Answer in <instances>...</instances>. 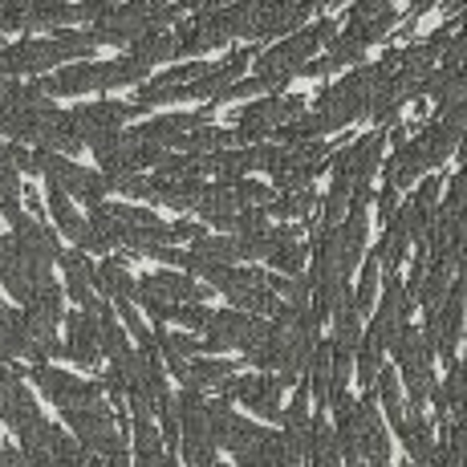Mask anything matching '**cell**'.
Here are the masks:
<instances>
[{
	"label": "cell",
	"mask_w": 467,
	"mask_h": 467,
	"mask_svg": "<svg viewBox=\"0 0 467 467\" xmlns=\"http://www.w3.org/2000/svg\"><path fill=\"white\" fill-rule=\"evenodd\" d=\"M337 33V21L334 16H321V21L313 25H301V29L285 33L276 45H268L265 53H256L253 57V78L260 82V89H281L289 86L293 78L305 69V61H313V53L326 49V41Z\"/></svg>",
	"instance_id": "cell-1"
},
{
	"label": "cell",
	"mask_w": 467,
	"mask_h": 467,
	"mask_svg": "<svg viewBox=\"0 0 467 467\" xmlns=\"http://www.w3.org/2000/svg\"><path fill=\"white\" fill-rule=\"evenodd\" d=\"M98 49L89 29H53V37H29L16 45H0V78H25V74H49L53 66L89 57Z\"/></svg>",
	"instance_id": "cell-2"
},
{
	"label": "cell",
	"mask_w": 467,
	"mask_h": 467,
	"mask_svg": "<svg viewBox=\"0 0 467 467\" xmlns=\"http://www.w3.org/2000/svg\"><path fill=\"white\" fill-rule=\"evenodd\" d=\"M150 78V66L139 61L134 53L114 61H74V66L57 69L49 78H37V86L49 98H74V94H94V89H119V86H139Z\"/></svg>",
	"instance_id": "cell-3"
},
{
	"label": "cell",
	"mask_w": 467,
	"mask_h": 467,
	"mask_svg": "<svg viewBox=\"0 0 467 467\" xmlns=\"http://www.w3.org/2000/svg\"><path fill=\"white\" fill-rule=\"evenodd\" d=\"M179 16H183V5H171V0H127V5L110 0V8L98 21H89V33L98 45H130L147 33L171 29Z\"/></svg>",
	"instance_id": "cell-4"
},
{
	"label": "cell",
	"mask_w": 467,
	"mask_h": 467,
	"mask_svg": "<svg viewBox=\"0 0 467 467\" xmlns=\"http://www.w3.org/2000/svg\"><path fill=\"white\" fill-rule=\"evenodd\" d=\"M200 341H203V354H223V349H256L260 341L273 334V317H256V313H244V309H223V313H212L208 309V321L200 326Z\"/></svg>",
	"instance_id": "cell-5"
},
{
	"label": "cell",
	"mask_w": 467,
	"mask_h": 467,
	"mask_svg": "<svg viewBox=\"0 0 467 467\" xmlns=\"http://www.w3.org/2000/svg\"><path fill=\"white\" fill-rule=\"evenodd\" d=\"M390 349H394V362H399L402 382H407V390H410V407L423 410L431 402V390H435V366H431L435 349L427 346L423 329H415L410 321L399 329V334H394Z\"/></svg>",
	"instance_id": "cell-6"
},
{
	"label": "cell",
	"mask_w": 467,
	"mask_h": 467,
	"mask_svg": "<svg viewBox=\"0 0 467 467\" xmlns=\"http://www.w3.org/2000/svg\"><path fill=\"white\" fill-rule=\"evenodd\" d=\"M175 415H179V451L192 467H203L215 460V435H212V419H208V399L195 386H183L175 399Z\"/></svg>",
	"instance_id": "cell-7"
},
{
	"label": "cell",
	"mask_w": 467,
	"mask_h": 467,
	"mask_svg": "<svg viewBox=\"0 0 467 467\" xmlns=\"http://www.w3.org/2000/svg\"><path fill=\"white\" fill-rule=\"evenodd\" d=\"M33 171L37 175H45L53 187H61L66 195H74V200H82V203H102L106 200V192H110V179L102 175V171H86V167H78L69 155H57V150H33Z\"/></svg>",
	"instance_id": "cell-8"
},
{
	"label": "cell",
	"mask_w": 467,
	"mask_h": 467,
	"mask_svg": "<svg viewBox=\"0 0 467 467\" xmlns=\"http://www.w3.org/2000/svg\"><path fill=\"white\" fill-rule=\"evenodd\" d=\"M463 301H467V268H460V273L451 276L443 301H439L435 309H427L423 337L447 366L455 362V346H460V334H463Z\"/></svg>",
	"instance_id": "cell-9"
},
{
	"label": "cell",
	"mask_w": 467,
	"mask_h": 467,
	"mask_svg": "<svg viewBox=\"0 0 467 467\" xmlns=\"http://www.w3.org/2000/svg\"><path fill=\"white\" fill-rule=\"evenodd\" d=\"M329 159H334V147H329L326 139L289 142V147L276 142V155H273V163H268V175H273V183L281 187V192H289V187H309L313 179L329 167Z\"/></svg>",
	"instance_id": "cell-10"
},
{
	"label": "cell",
	"mask_w": 467,
	"mask_h": 467,
	"mask_svg": "<svg viewBox=\"0 0 467 467\" xmlns=\"http://www.w3.org/2000/svg\"><path fill=\"white\" fill-rule=\"evenodd\" d=\"M305 110H309V98L305 94L265 98V102H253V106H244V110H236V127H232V134H236L240 147H244V142H265V139H273L285 122H293Z\"/></svg>",
	"instance_id": "cell-11"
},
{
	"label": "cell",
	"mask_w": 467,
	"mask_h": 467,
	"mask_svg": "<svg viewBox=\"0 0 467 467\" xmlns=\"http://www.w3.org/2000/svg\"><path fill=\"white\" fill-rule=\"evenodd\" d=\"M208 293L212 289H203V285L192 281V273H171V268H163V273L142 276L134 301H139L155 321H171V309H175V305L208 301Z\"/></svg>",
	"instance_id": "cell-12"
},
{
	"label": "cell",
	"mask_w": 467,
	"mask_h": 467,
	"mask_svg": "<svg viewBox=\"0 0 467 467\" xmlns=\"http://www.w3.org/2000/svg\"><path fill=\"white\" fill-rule=\"evenodd\" d=\"M220 394H223V399L244 402L248 410H256V415L268 419V423H281V415H285V407H281L285 386H281L276 374H268V370L248 374V379H236V374H228V379L220 382Z\"/></svg>",
	"instance_id": "cell-13"
},
{
	"label": "cell",
	"mask_w": 467,
	"mask_h": 467,
	"mask_svg": "<svg viewBox=\"0 0 467 467\" xmlns=\"http://www.w3.org/2000/svg\"><path fill=\"white\" fill-rule=\"evenodd\" d=\"M139 114H147L139 102H114V98H102V102H89V106L69 110V122H74L82 147H86V142L94 147V142H102L106 134L122 130V122H127V119H139Z\"/></svg>",
	"instance_id": "cell-14"
},
{
	"label": "cell",
	"mask_w": 467,
	"mask_h": 467,
	"mask_svg": "<svg viewBox=\"0 0 467 467\" xmlns=\"http://www.w3.org/2000/svg\"><path fill=\"white\" fill-rule=\"evenodd\" d=\"M29 379L37 382V390H41L49 402H57L61 410L102 402V386H98V382L74 379V374H66V370H53L49 362H33V366H29Z\"/></svg>",
	"instance_id": "cell-15"
},
{
	"label": "cell",
	"mask_w": 467,
	"mask_h": 467,
	"mask_svg": "<svg viewBox=\"0 0 467 467\" xmlns=\"http://www.w3.org/2000/svg\"><path fill=\"white\" fill-rule=\"evenodd\" d=\"M0 281H5V289L13 293L21 305H29L37 297V289L45 281H53L49 268H37L29 265V260L21 256V248H16L13 236H0Z\"/></svg>",
	"instance_id": "cell-16"
},
{
	"label": "cell",
	"mask_w": 467,
	"mask_h": 467,
	"mask_svg": "<svg viewBox=\"0 0 467 467\" xmlns=\"http://www.w3.org/2000/svg\"><path fill=\"white\" fill-rule=\"evenodd\" d=\"M94 305L82 309V313H69V317H66V341L57 346V358H69L74 366H86V370H94L98 358H102V346H98V313H94Z\"/></svg>",
	"instance_id": "cell-17"
},
{
	"label": "cell",
	"mask_w": 467,
	"mask_h": 467,
	"mask_svg": "<svg viewBox=\"0 0 467 467\" xmlns=\"http://www.w3.org/2000/svg\"><path fill=\"white\" fill-rule=\"evenodd\" d=\"M8 223H13V240H16V248H21V256L37 268H53V260L61 253L57 236H53L41 220H33V215H25V212L13 215Z\"/></svg>",
	"instance_id": "cell-18"
},
{
	"label": "cell",
	"mask_w": 467,
	"mask_h": 467,
	"mask_svg": "<svg viewBox=\"0 0 467 467\" xmlns=\"http://www.w3.org/2000/svg\"><path fill=\"white\" fill-rule=\"evenodd\" d=\"M407 321H410V293L399 273H386V293L379 305V317L370 321V334H379V341H386V349H390L394 334H399Z\"/></svg>",
	"instance_id": "cell-19"
},
{
	"label": "cell",
	"mask_w": 467,
	"mask_h": 467,
	"mask_svg": "<svg viewBox=\"0 0 467 467\" xmlns=\"http://www.w3.org/2000/svg\"><path fill=\"white\" fill-rule=\"evenodd\" d=\"M203 69H208V61H187V66L167 69V74L150 78V82H139V89H134V102H139L142 110H150V106L179 102V86H187L192 78H200Z\"/></svg>",
	"instance_id": "cell-20"
},
{
	"label": "cell",
	"mask_w": 467,
	"mask_h": 467,
	"mask_svg": "<svg viewBox=\"0 0 467 467\" xmlns=\"http://www.w3.org/2000/svg\"><path fill=\"white\" fill-rule=\"evenodd\" d=\"M0 419H5L13 431H25L33 423V419H41L37 402H33V394L25 390L21 374L8 370V366H0Z\"/></svg>",
	"instance_id": "cell-21"
},
{
	"label": "cell",
	"mask_w": 467,
	"mask_h": 467,
	"mask_svg": "<svg viewBox=\"0 0 467 467\" xmlns=\"http://www.w3.org/2000/svg\"><path fill=\"white\" fill-rule=\"evenodd\" d=\"M195 212L203 215V223H212V228L228 232L232 223H236V212H240V203H236V187H232V179H215V183H203Z\"/></svg>",
	"instance_id": "cell-22"
},
{
	"label": "cell",
	"mask_w": 467,
	"mask_h": 467,
	"mask_svg": "<svg viewBox=\"0 0 467 467\" xmlns=\"http://www.w3.org/2000/svg\"><path fill=\"white\" fill-rule=\"evenodd\" d=\"M394 431H399V439H402V447H407V460L415 463V467H427V460L435 455V431H431V423L423 415H419L415 407H407L399 419L390 423Z\"/></svg>",
	"instance_id": "cell-23"
},
{
	"label": "cell",
	"mask_w": 467,
	"mask_h": 467,
	"mask_svg": "<svg viewBox=\"0 0 467 467\" xmlns=\"http://www.w3.org/2000/svg\"><path fill=\"white\" fill-rule=\"evenodd\" d=\"M386 232H382V240H379V265H382V273H399V265L407 260V248L415 244L410 240V220H407V208H394L390 215H386Z\"/></svg>",
	"instance_id": "cell-24"
},
{
	"label": "cell",
	"mask_w": 467,
	"mask_h": 467,
	"mask_svg": "<svg viewBox=\"0 0 467 467\" xmlns=\"http://www.w3.org/2000/svg\"><path fill=\"white\" fill-rule=\"evenodd\" d=\"M439 195H443V179L439 175H427L423 183H419V192L410 195L402 208H407V220H410V240H423L431 232V223H435V208H439Z\"/></svg>",
	"instance_id": "cell-25"
},
{
	"label": "cell",
	"mask_w": 467,
	"mask_h": 467,
	"mask_svg": "<svg viewBox=\"0 0 467 467\" xmlns=\"http://www.w3.org/2000/svg\"><path fill=\"white\" fill-rule=\"evenodd\" d=\"M57 265H61V273H66V293L82 305V309H89L98 297H94V265L86 260V253L82 248L57 253Z\"/></svg>",
	"instance_id": "cell-26"
},
{
	"label": "cell",
	"mask_w": 467,
	"mask_h": 467,
	"mask_svg": "<svg viewBox=\"0 0 467 467\" xmlns=\"http://www.w3.org/2000/svg\"><path fill=\"white\" fill-rule=\"evenodd\" d=\"M305 256H309V248L301 244V232L297 228H276V244L273 253H268V268L273 273H285V276H297L305 273Z\"/></svg>",
	"instance_id": "cell-27"
},
{
	"label": "cell",
	"mask_w": 467,
	"mask_h": 467,
	"mask_svg": "<svg viewBox=\"0 0 467 467\" xmlns=\"http://www.w3.org/2000/svg\"><path fill=\"white\" fill-rule=\"evenodd\" d=\"M94 293H102V297H110V301H134L139 281L130 276V268L122 265V260L110 256L94 268Z\"/></svg>",
	"instance_id": "cell-28"
},
{
	"label": "cell",
	"mask_w": 467,
	"mask_h": 467,
	"mask_svg": "<svg viewBox=\"0 0 467 467\" xmlns=\"http://www.w3.org/2000/svg\"><path fill=\"white\" fill-rule=\"evenodd\" d=\"M155 349H159V358L171 366V374H175V379H183V366L192 362L195 354H203V341L192 337V334H179V329H159Z\"/></svg>",
	"instance_id": "cell-29"
},
{
	"label": "cell",
	"mask_w": 467,
	"mask_h": 467,
	"mask_svg": "<svg viewBox=\"0 0 467 467\" xmlns=\"http://www.w3.org/2000/svg\"><path fill=\"white\" fill-rule=\"evenodd\" d=\"M228 374H240V362H223V358H200L183 366V386H195V390H220V382Z\"/></svg>",
	"instance_id": "cell-30"
},
{
	"label": "cell",
	"mask_w": 467,
	"mask_h": 467,
	"mask_svg": "<svg viewBox=\"0 0 467 467\" xmlns=\"http://www.w3.org/2000/svg\"><path fill=\"white\" fill-rule=\"evenodd\" d=\"M382 358H386V341H379V334H370L366 329L362 337H358V349H354V374L362 386H374L382 370Z\"/></svg>",
	"instance_id": "cell-31"
},
{
	"label": "cell",
	"mask_w": 467,
	"mask_h": 467,
	"mask_svg": "<svg viewBox=\"0 0 467 467\" xmlns=\"http://www.w3.org/2000/svg\"><path fill=\"white\" fill-rule=\"evenodd\" d=\"M130 53L155 69V66H163V61L179 57V45H175V33H171V29H159V33H147V37L130 41Z\"/></svg>",
	"instance_id": "cell-32"
},
{
	"label": "cell",
	"mask_w": 467,
	"mask_h": 467,
	"mask_svg": "<svg viewBox=\"0 0 467 467\" xmlns=\"http://www.w3.org/2000/svg\"><path fill=\"white\" fill-rule=\"evenodd\" d=\"M94 313H98V346H102V354L110 358V362H119V358H127V354H130L127 334H122V329H119V321H114L110 305H106V301H98V305H94Z\"/></svg>",
	"instance_id": "cell-33"
},
{
	"label": "cell",
	"mask_w": 467,
	"mask_h": 467,
	"mask_svg": "<svg viewBox=\"0 0 467 467\" xmlns=\"http://www.w3.org/2000/svg\"><path fill=\"white\" fill-rule=\"evenodd\" d=\"M379 273H382V265H379V253H370L362 260V281H358V289L349 293L354 297V309L362 313H374V305H379Z\"/></svg>",
	"instance_id": "cell-34"
},
{
	"label": "cell",
	"mask_w": 467,
	"mask_h": 467,
	"mask_svg": "<svg viewBox=\"0 0 467 467\" xmlns=\"http://www.w3.org/2000/svg\"><path fill=\"white\" fill-rule=\"evenodd\" d=\"M313 208H317L313 187H289V192H281L273 203H268V215H289V220H301V215H313Z\"/></svg>",
	"instance_id": "cell-35"
},
{
	"label": "cell",
	"mask_w": 467,
	"mask_h": 467,
	"mask_svg": "<svg viewBox=\"0 0 467 467\" xmlns=\"http://www.w3.org/2000/svg\"><path fill=\"white\" fill-rule=\"evenodd\" d=\"M49 212H53V220H57V228L66 232V236L78 244V240H82V232H86V220L74 212L69 195L61 192V187H53V183H49Z\"/></svg>",
	"instance_id": "cell-36"
},
{
	"label": "cell",
	"mask_w": 467,
	"mask_h": 467,
	"mask_svg": "<svg viewBox=\"0 0 467 467\" xmlns=\"http://www.w3.org/2000/svg\"><path fill=\"white\" fill-rule=\"evenodd\" d=\"M232 187H236V203H240V212L244 208H265L268 212V203L276 200V192L273 187H265V183H253V179H232Z\"/></svg>",
	"instance_id": "cell-37"
},
{
	"label": "cell",
	"mask_w": 467,
	"mask_h": 467,
	"mask_svg": "<svg viewBox=\"0 0 467 467\" xmlns=\"http://www.w3.org/2000/svg\"><path fill=\"white\" fill-rule=\"evenodd\" d=\"M394 208H399V187L382 183V192H379V220H386Z\"/></svg>",
	"instance_id": "cell-38"
},
{
	"label": "cell",
	"mask_w": 467,
	"mask_h": 467,
	"mask_svg": "<svg viewBox=\"0 0 467 467\" xmlns=\"http://www.w3.org/2000/svg\"><path fill=\"white\" fill-rule=\"evenodd\" d=\"M171 236H175V244H179V240H195V236H203V228H200V223L179 220V223H171Z\"/></svg>",
	"instance_id": "cell-39"
},
{
	"label": "cell",
	"mask_w": 467,
	"mask_h": 467,
	"mask_svg": "<svg viewBox=\"0 0 467 467\" xmlns=\"http://www.w3.org/2000/svg\"><path fill=\"white\" fill-rule=\"evenodd\" d=\"M427 467H460V460L451 455V447H447V443H439V447H435V455L427 460Z\"/></svg>",
	"instance_id": "cell-40"
},
{
	"label": "cell",
	"mask_w": 467,
	"mask_h": 467,
	"mask_svg": "<svg viewBox=\"0 0 467 467\" xmlns=\"http://www.w3.org/2000/svg\"><path fill=\"white\" fill-rule=\"evenodd\" d=\"M94 467H130V451H127V443H122V447H114V451L106 455V460H98Z\"/></svg>",
	"instance_id": "cell-41"
},
{
	"label": "cell",
	"mask_w": 467,
	"mask_h": 467,
	"mask_svg": "<svg viewBox=\"0 0 467 467\" xmlns=\"http://www.w3.org/2000/svg\"><path fill=\"white\" fill-rule=\"evenodd\" d=\"M321 5H329V8H337V5H346V0H321Z\"/></svg>",
	"instance_id": "cell-42"
},
{
	"label": "cell",
	"mask_w": 467,
	"mask_h": 467,
	"mask_svg": "<svg viewBox=\"0 0 467 467\" xmlns=\"http://www.w3.org/2000/svg\"><path fill=\"white\" fill-rule=\"evenodd\" d=\"M5 313H8V309H5V305H0V317H5Z\"/></svg>",
	"instance_id": "cell-43"
},
{
	"label": "cell",
	"mask_w": 467,
	"mask_h": 467,
	"mask_svg": "<svg viewBox=\"0 0 467 467\" xmlns=\"http://www.w3.org/2000/svg\"><path fill=\"white\" fill-rule=\"evenodd\" d=\"M402 467H415V463H410V460H407V463H402Z\"/></svg>",
	"instance_id": "cell-44"
}]
</instances>
